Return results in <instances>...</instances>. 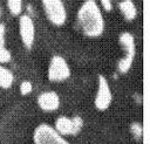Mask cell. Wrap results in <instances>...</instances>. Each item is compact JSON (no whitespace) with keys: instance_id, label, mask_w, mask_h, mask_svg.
I'll return each instance as SVG.
<instances>
[{"instance_id":"obj_1","label":"cell","mask_w":150,"mask_h":144,"mask_svg":"<svg viewBox=\"0 0 150 144\" xmlns=\"http://www.w3.org/2000/svg\"><path fill=\"white\" fill-rule=\"evenodd\" d=\"M77 22L82 33L89 37L100 36L104 30V19L95 0H86L77 11Z\"/></svg>"},{"instance_id":"obj_2","label":"cell","mask_w":150,"mask_h":144,"mask_svg":"<svg viewBox=\"0 0 150 144\" xmlns=\"http://www.w3.org/2000/svg\"><path fill=\"white\" fill-rule=\"evenodd\" d=\"M33 140L34 144H70L54 126L47 123H41L34 129Z\"/></svg>"},{"instance_id":"obj_3","label":"cell","mask_w":150,"mask_h":144,"mask_svg":"<svg viewBox=\"0 0 150 144\" xmlns=\"http://www.w3.org/2000/svg\"><path fill=\"white\" fill-rule=\"evenodd\" d=\"M118 41L120 44L122 46V48L125 52L124 57H122L118 63H117V68L120 73H127L135 59V54H136V46H135V37L132 36V34H130L129 32H123L120 34L118 36Z\"/></svg>"},{"instance_id":"obj_4","label":"cell","mask_w":150,"mask_h":144,"mask_svg":"<svg viewBox=\"0 0 150 144\" xmlns=\"http://www.w3.org/2000/svg\"><path fill=\"white\" fill-rule=\"evenodd\" d=\"M47 19L55 26H62L67 20V11L62 0H42Z\"/></svg>"},{"instance_id":"obj_5","label":"cell","mask_w":150,"mask_h":144,"mask_svg":"<svg viewBox=\"0 0 150 144\" xmlns=\"http://www.w3.org/2000/svg\"><path fill=\"white\" fill-rule=\"evenodd\" d=\"M48 80L52 82H61L67 80L70 76V68L67 61L60 56L54 55L50 59L49 67H48Z\"/></svg>"},{"instance_id":"obj_6","label":"cell","mask_w":150,"mask_h":144,"mask_svg":"<svg viewBox=\"0 0 150 144\" xmlns=\"http://www.w3.org/2000/svg\"><path fill=\"white\" fill-rule=\"evenodd\" d=\"M112 101V94L110 90V85L104 75H98L97 80V92L95 95L94 104L97 110L104 111L109 108Z\"/></svg>"},{"instance_id":"obj_7","label":"cell","mask_w":150,"mask_h":144,"mask_svg":"<svg viewBox=\"0 0 150 144\" xmlns=\"http://www.w3.org/2000/svg\"><path fill=\"white\" fill-rule=\"evenodd\" d=\"M19 33H20V37H21L23 46L27 49H30L35 40V26H34L33 19L29 15L23 14L20 16Z\"/></svg>"},{"instance_id":"obj_8","label":"cell","mask_w":150,"mask_h":144,"mask_svg":"<svg viewBox=\"0 0 150 144\" xmlns=\"http://www.w3.org/2000/svg\"><path fill=\"white\" fill-rule=\"evenodd\" d=\"M38 104L45 111H54L60 105V97L55 91H43L38 96Z\"/></svg>"},{"instance_id":"obj_9","label":"cell","mask_w":150,"mask_h":144,"mask_svg":"<svg viewBox=\"0 0 150 144\" xmlns=\"http://www.w3.org/2000/svg\"><path fill=\"white\" fill-rule=\"evenodd\" d=\"M54 129L60 133V135H73V123L71 118H68L66 116H60L55 121V126Z\"/></svg>"},{"instance_id":"obj_10","label":"cell","mask_w":150,"mask_h":144,"mask_svg":"<svg viewBox=\"0 0 150 144\" xmlns=\"http://www.w3.org/2000/svg\"><path fill=\"white\" fill-rule=\"evenodd\" d=\"M120 11L127 20H134L137 15V8L132 0H122L118 4Z\"/></svg>"},{"instance_id":"obj_11","label":"cell","mask_w":150,"mask_h":144,"mask_svg":"<svg viewBox=\"0 0 150 144\" xmlns=\"http://www.w3.org/2000/svg\"><path fill=\"white\" fill-rule=\"evenodd\" d=\"M12 83H13L12 71L6 67L0 66V87L4 89H7L12 85Z\"/></svg>"},{"instance_id":"obj_12","label":"cell","mask_w":150,"mask_h":144,"mask_svg":"<svg viewBox=\"0 0 150 144\" xmlns=\"http://www.w3.org/2000/svg\"><path fill=\"white\" fill-rule=\"evenodd\" d=\"M7 7L12 14L19 15L22 11V1L21 0H7Z\"/></svg>"},{"instance_id":"obj_13","label":"cell","mask_w":150,"mask_h":144,"mask_svg":"<svg viewBox=\"0 0 150 144\" xmlns=\"http://www.w3.org/2000/svg\"><path fill=\"white\" fill-rule=\"evenodd\" d=\"M71 123H73V135H76L81 131L82 126H83V121L80 116H75L71 118Z\"/></svg>"},{"instance_id":"obj_14","label":"cell","mask_w":150,"mask_h":144,"mask_svg":"<svg viewBox=\"0 0 150 144\" xmlns=\"http://www.w3.org/2000/svg\"><path fill=\"white\" fill-rule=\"evenodd\" d=\"M11 52L2 44H0V63H6L11 60Z\"/></svg>"},{"instance_id":"obj_15","label":"cell","mask_w":150,"mask_h":144,"mask_svg":"<svg viewBox=\"0 0 150 144\" xmlns=\"http://www.w3.org/2000/svg\"><path fill=\"white\" fill-rule=\"evenodd\" d=\"M130 130H131V132L134 133V136H135L136 138H139V137L142 136L143 129H142V125H141L139 123H137V122L131 123V125H130Z\"/></svg>"},{"instance_id":"obj_16","label":"cell","mask_w":150,"mask_h":144,"mask_svg":"<svg viewBox=\"0 0 150 144\" xmlns=\"http://www.w3.org/2000/svg\"><path fill=\"white\" fill-rule=\"evenodd\" d=\"M32 89H33V85H32V83H30L29 81H23V82L21 83V85H20V92H21L22 95L29 94V92L32 91Z\"/></svg>"},{"instance_id":"obj_17","label":"cell","mask_w":150,"mask_h":144,"mask_svg":"<svg viewBox=\"0 0 150 144\" xmlns=\"http://www.w3.org/2000/svg\"><path fill=\"white\" fill-rule=\"evenodd\" d=\"M101 5L104 8V11H111V8H112L111 0H101Z\"/></svg>"},{"instance_id":"obj_18","label":"cell","mask_w":150,"mask_h":144,"mask_svg":"<svg viewBox=\"0 0 150 144\" xmlns=\"http://www.w3.org/2000/svg\"><path fill=\"white\" fill-rule=\"evenodd\" d=\"M5 25L4 23H0V44L4 46V42H5Z\"/></svg>"}]
</instances>
